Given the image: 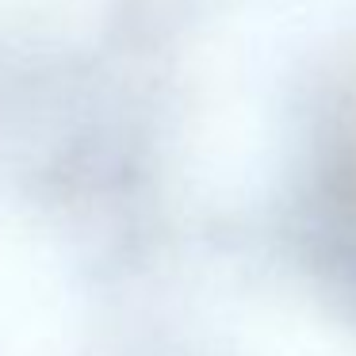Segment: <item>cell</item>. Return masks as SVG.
<instances>
[{
    "mask_svg": "<svg viewBox=\"0 0 356 356\" xmlns=\"http://www.w3.org/2000/svg\"><path fill=\"white\" fill-rule=\"evenodd\" d=\"M322 207L330 238L348 268H356V115L333 138L322 172Z\"/></svg>",
    "mask_w": 356,
    "mask_h": 356,
    "instance_id": "cell-1",
    "label": "cell"
}]
</instances>
